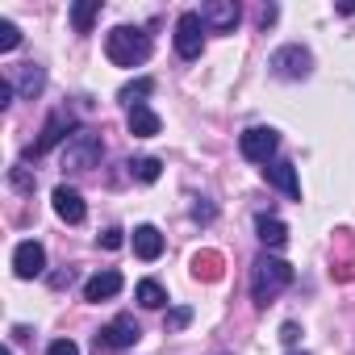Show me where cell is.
Masks as SVG:
<instances>
[{
    "instance_id": "obj_1",
    "label": "cell",
    "mask_w": 355,
    "mask_h": 355,
    "mask_svg": "<svg viewBox=\"0 0 355 355\" xmlns=\"http://www.w3.org/2000/svg\"><path fill=\"white\" fill-rule=\"evenodd\" d=\"M288 284H293V268L284 259H276V255H259L255 259V268H251V297H255L259 309L268 301H276Z\"/></svg>"
},
{
    "instance_id": "obj_2",
    "label": "cell",
    "mask_w": 355,
    "mask_h": 355,
    "mask_svg": "<svg viewBox=\"0 0 355 355\" xmlns=\"http://www.w3.org/2000/svg\"><path fill=\"white\" fill-rule=\"evenodd\" d=\"M105 55H109V63H117V67H142V63L150 59V34H142V30H134V26H117V30H109V38H105Z\"/></svg>"
},
{
    "instance_id": "obj_3",
    "label": "cell",
    "mask_w": 355,
    "mask_h": 355,
    "mask_svg": "<svg viewBox=\"0 0 355 355\" xmlns=\"http://www.w3.org/2000/svg\"><path fill=\"white\" fill-rule=\"evenodd\" d=\"M101 155H105V138H101L96 130H76V134L67 138L59 163H63V171H88V167L101 163Z\"/></svg>"
},
{
    "instance_id": "obj_4",
    "label": "cell",
    "mask_w": 355,
    "mask_h": 355,
    "mask_svg": "<svg viewBox=\"0 0 355 355\" xmlns=\"http://www.w3.org/2000/svg\"><path fill=\"white\" fill-rule=\"evenodd\" d=\"M76 134V121H71V113L67 109H59V113H51L46 117V125H42V134H38V142L26 150V159H38V155H46V150H55L59 142L67 146V138Z\"/></svg>"
},
{
    "instance_id": "obj_5",
    "label": "cell",
    "mask_w": 355,
    "mask_h": 355,
    "mask_svg": "<svg viewBox=\"0 0 355 355\" xmlns=\"http://www.w3.org/2000/svg\"><path fill=\"white\" fill-rule=\"evenodd\" d=\"M276 146H280V134H276L272 125H251V130L239 134V150H243V159H251V163H272Z\"/></svg>"
},
{
    "instance_id": "obj_6",
    "label": "cell",
    "mask_w": 355,
    "mask_h": 355,
    "mask_svg": "<svg viewBox=\"0 0 355 355\" xmlns=\"http://www.w3.org/2000/svg\"><path fill=\"white\" fill-rule=\"evenodd\" d=\"M268 67H272V76H280V80H305V76L313 71V55L293 42V46H280Z\"/></svg>"
},
{
    "instance_id": "obj_7",
    "label": "cell",
    "mask_w": 355,
    "mask_h": 355,
    "mask_svg": "<svg viewBox=\"0 0 355 355\" xmlns=\"http://www.w3.org/2000/svg\"><path fill=\"white\" fill-rule=\"evenodd\" d=\"M197 17H201V26H205L209 34H234L243 9H239V0H209V5L197 9Z\"/></svg>"
},
{
    "instance_id": "obj_8",
    "label": "cell",
    "mask_w": 355,
    "mask_h": 355,
    "mask_svg": "<svg viewBox=\"0 0 355 355\" xmlns=\"http://www.w3.org/2000/svg\"><path fill=\"white\" fill-rule=\"evenodd\" d=\"M201 51H205V26L197 13H184L175 21V55L193 63V59H201Z\"/></svg>"
},
{
    "instance_id": "obj_9",
    "label": "cell",
    "mask_w": 355,
    "mask_h": 355,
    "mask_svg": "<svg viewBox=\"0 0 355 355\" xmlns=\"http://www.w3.org/2000/svg\"><path fill=\"white\" fill-rule=\"evenodd\" d=\"M13 272H17V280H34V276H42V272H46V247H42L38 239L17 243V251H13Z\"/></svg>"
},
{
    "instance_id": "obj_10",
    "label": "cell",
    "mask_w": 355,
    "mask_h": 355,
    "mask_svg": "<svg viewBox=\"0 0 355 355\" xmlns=\"http://www.w3.org/2000/svg\"><path fill=\"white\" fill-rule=\"evenodd\" d=\"M142 338V326L130 318V313H117L101 334H96V347H113V351H121V347H134Z\"/></svg>"
},
{
    "instance_id": "obj_11",
    "label": "cell",
    "mask_w": 355,
    "mask_h": 355,
    "mask_svg": "<svg viewBox=\"0 0 355 355\" xmlns=\"http://www.w3.org/2000/svg\"><path fill=\"white\" fill-rule=\"evenodd\" d=\"M263 175H268V184L280 189L288 201H301V180H297V167H293L288 159H272V163L263 167Z\"/></svg>"
},
{
    "instance_id": "obj_12",
    "label": "cell",
    "mask_w": 355,
    "mask_h": 355,
    "mask_svg": "<svg viewBox=\"0 0 355 355\" xmlns=\"http://www.w3.org/2000/svg\"><path fill=\"white\" fill-rule=\"evenodd\" d=\"M9 84H13L26 101H34V96L46 88V67H38V63H17V67L9 71Z\"/></svg>"
},
{
    "instance_id": "obj_13",
    "label": "cell",
    "mask_w": 355,
    "mask_h": 355,
    "mask_svg": "<svg viewBox=\"0 0 355 355\" xmlns=\"http://www.w3.org/2000/svg\"><path fill=\"white\" fill-rule=\"evenodd\" d=\"M51 201H55V214H59L67 226H80V222L88 218V205H84V197H80L76 189H67V184H59Z\"/></svg>"
},
{
    "instance_id": "obj_14",
    "label": "cell",
    "mask_w": 355,
    "mask_h": 355,
    "mask_svg": "<svg viewBox=\"0 0 355 355\" xmlns=\"http://www.w3.org/2000/svg\"><path fill=\"white\" fill-rule=\"evenodd\" d=\"M121 284H125V280H121V272H117V268H105V272H96V276L84 284V301H96V305H101V301L117 297V293H121Z\"/></svg>"
},
{
    "instance_id": "obj_15",
    "label": "cell",
    "mask_w": 355,
    "mask_h": 355,
    "mask_svg": "<svg viewBox=\"0 0 355 355\" xmlns=\"http://www.w3.org/2000/svg\"><path fill=\"white\" fill-rule=\"evenodd\" d=\"M125 125H130V134H134V138H155V134L163 130V121H159V113H155V109H146V105H138V109H130V117H125Z\"/></svg>"
},
{
    "instance_id": "obj_16",
    "label": "cell",
    "mask_w": 355,
    "mask_h": 355,
    "mask_svg": "<svg viewBox=\"0 0 355 355\" xmlns=\"http://www.w3.org/2000/svg\"><path fill=\"white\" fill-rule=\"evenodd\" d=\"M134 255L146 259V263L159 259V255H163V234H159L155 226H138V230H134Z\"/></svg>"
},
{
    "instance_id": "obj_17",
    "label": "cell",
    "mask_w": 355,
    "mask_h": 355,
    "mask_svg": "<svg viewBox=\"0 0 355 355\" xmlns=\"http://www.w3.org/2000/svg\"><path fill=\"white\" fill-rule=\"evenodd\" d=\"M255 230H259V243H263V247H272V251L288 243V226H284L280 218H268V214H259V218H255Z\"/></svg>"
},
{
    "instance_id": "obj_18",
    "label": "cell",
    "mask_w": 355,
    "mask_h": 355,
    "mask_svg": "<svg viewBox=\"0 0 355 355\" xmlns=\"http://www.w3.org/2000/svg\"><path fill=\"white\" fill-rule=\"evenodd\" d=\"M155 92V80L150 76H142V80H134V84H125L121 92H117V101L125 105V109H138V105H146V96Z\"/></svg>"
},
{
    "instance_id": "obj_19",
    "label": "cell",
    "mask_w": 355,
    "mask_h": 355,
    "mask_svg": "<svg viewBox=\"0 0 355 355\" xmlns=\"http://www.w3.org/2000/svg\"><path fill=\"white\" fill-rule=\"evenodd\" d=\"M134 297H138V305H142V309H163V305H167V293H163V284H159V280H138Z\"/></svg>"
},
{
    "instance_id": "obj_20",
    "label": "cell",
    "mask_w": 355,
    "mask_h": 355,
    "mask_svg": "<svg viewBox=\"0 0 355 355\" xmlns=\"http://www.w3.org/2000/svg\"><path fill=\"white\" fill-rule=\"evenodd\" d=\"M96 13H101V0H80V5H71V26H76V34H88L92 21H96Z\"/></svg>"
},
{
    "instance_id": "obj_21",
    "label": "cell",
    "mask_w": 355,
    "mask_h": 355,
    "mask_svg": "<svg viewBox=\"0 0 355 355\" xmlns=\"http://www.w3.org/2000/svg\"><path fill=\"white\" fill-rule=\"evenodd\" d=\"M130 175H134V180H142V184H155L159 175H163V163H159L155 155H142V159L130 163Z\"/></svg>"
},
{
    "instance_id": "obj_22",
    "label": "cell",
    "mask_w": 355,
    "mask_h": 355,
    "mask_svg": "<svg viewBox=\"0 0 355 355\" xmlns=\"http://www.w3.org/2000/svg\"><path fill=\"white\" fill-rule=\"evenodd\" d=\"M193 272H197V276H205V280H218V276H222V259H218L214 251H205V255H197V259H193Z\"/></svg>"
},
{
    "instance_id": "obj_23",
    "label": "cell",
    "mask_w": 355,
    "mask_h": 355,
    "mask_svg": "<svg viewBox=\"0 0 355 355\" xmlns=\"http://www.w3.org/2000/svg\"><path fill=\"white\" fill-rule=\"evenodd\" d=\"M21 46V30H17V21H0V51H17Z\"/></svg>"
},
{
    "instance_id": "obj_24",
    "label": "cell",
    "mask_w": 355,
    "mask_h": 355,
    "mask_svg": "<svg viewBox=\"0 0 355 355\" xmlns=\"http://www.w3.org/2000/svg\"><path fill=\"white\" fill-rule=\"evenodd\" d=\"M193 322V309L189 305H175V309H167V330H184Z\"/></svg>"
},
{
    "instance_id": "obj_25",
    "label": "cell",
    "mask_w": 355,
    "mask_h": 355,
    "mask_svg": "<svg viewBox=\"0 0 355 355\" xmlns=\"http://www.w3.org/2000/svg\"><path fill=\"white\" fill-rule=\"evenodd\" d=\"M46 355H80V347H76L71 338H55V343L46 347Z\"/></svg>"
},
{
    "instance_id": "obj_26",
    "label": "cell",
    "mask_w": 355,
    "mask_h": 355,
    "mask_svg": "<svg viewBox=\"0 0 355 355\" xmlns=\"http://www.w3.org/2000/svg\"><path fill=\"white\" fill-rule=\"evenodd\" d=\"M13 189H21V193H34V175H30L26 167H13Z\"/></svg>"
},
{
    "instance_id": "obj_27",
    "label": "cell",
    "mask_w": 355,
    "mask_h": 355,
    "mask_svg": "<svg viewBox=\"0 0 355 355\" xmlns=\"http://www.w3.org/2000/svg\"><path fill=\"white\" fill-rule=\"evenodd\" d=\"M121 243H125V239H121V230H117V226H109V230L101 234V247H105V251H117Z\"/></svg>"
},
{
    "instance_id": "obj_28",
    "label": "cell",
    "mask_w": 355,
    "mask_h": 355,
    "mask_svg": "<svg viewBox=\"0 0 355 355\" xmlns=\"http://www.w3.org/2000/svg\"><path fill=\"white\" fill-rule=\"evenodd\" d=\"M214 214H218V209H214L209 201H197V205H193V218H197V222H214Z\"/></svg>"
},
{
    "instance_id": "obj_29",
    "label": "cell",
    "mask_w": 355,
    "mask_h": 355,
    "mask_svg": "<svg viewBox=\"0 0 355 355\" xmlns=\"http://www.w3.org/2000/svg\"><path fill=\"white\" fill-rule=\"evenodd\" d=\"M13 92H17V88H13L9 76H5V80H0V109H9V105H13Z\"/></svg>"
},
{
    "instance_id": "obj_30",
    "label": "cell",
    "mask_w": 355,
    "mask_h": 355,
    "mask_svg": "<svg viewBox=\"0 0 355 355\" xmlns=\"http://www.w3.org/2000/svg\"><path fill=\"white\" fill-rule=\"evenodd\" d=\"M276 17H280V9H276V5H263V9H259V26H263V30H268Z\"/></svg>"
},
{
    "instance_id": "obj_31",
    "label": "cell",
    "mask_w": 355,
    "mask_h": 355,
    "mask_svg": "<svg viewBox=\"0 0 355 355\" xmlns=\"http://www.w3.org/2000/svg\"><path fill=\"white\" fill-rule=\"evenodd\" d=\"M297 334H301V326H297V322H284V326H280V338H284L288 347L297 343Z\"/></svg>"
},
{
    "instance_id": "obj_32",
    "label": "cell",
    "mask_w": 355,
    "mask_h": 355,
    "mask_svg": "<svg viewBox=\"0 0 355 355\" xmlns=\"http://www.w3.org/2000/svg\"><path fill=\"white\" fill-rule=\"evenodd\" d=\"M288 355H305V351H288Z\"/></svg>"
},
{
    "instance_id": "obj_33",
    "label": "cell",
    "mask_w": 355,
    "mask_h": 355,
    "mask_svg": "<svg viewBox=\"0 0 355 355\" xmlns=\"http://www.w3.org/2000/svg\"><path fill=\"white\" fill-rule=\"evenodd\" d=\"M9 355H13V351H9Z\"/></svg>"
}]
</instances>
